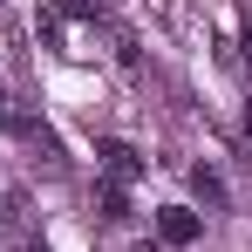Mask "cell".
I'll return each instance as SVG.
<instances>
[{"label":"cell","mask_w":252,"mask_h":252,"mask_svg":"<svg viewBox=\"0 0 252 252\" xmlns=\"http://www.w3.org/2000/svg\"><path fill=\"white\" fill-rule=\"evenodd\" d=\"M95 157H102V177H109V184H136V177L150 170V157H143L136 143H123V136H109Z\"/></svg>","instance_id":"cell-1"},{"label":"cell","mask_w":252,"mask_h":252,"mask_svg":"<svg viewBox=\"0 0 252 252\" xmlns=\"http://www.w3.org/2000/svg\"><path fill=\"white\" fill-rule=\"evenodd\" d=\"M198 232H205V218H198L191 205H164L157 211V239H164V246H191Z\"/></svg>","instance_id":"cell-2"},{"label":"cell","mask_w":252,"mask_h":252,"mask_svg":"<svg viewBox=\"0 0 252 252\" xmlns=\"http://www.w3.org/2000/svg\"><path fill=\"white\" fill-rule=\"evenodd\" d=\"M28 225H34V198L28 191H0V232L7 239H28Z\"/></svg>","instance_id":"cell-3"},{"label":"cell","mask_w":252,"mask_h":252,"mask_svg":"<svg viewBox=\"0 0 252 252\" xmlns=\"http://www.w3.org/2000/svg\"><path fill=\"white\" fill-rule=\"evenodd\" d=\"M191 191H198L205 205H225V177H218V170H205V164H191Z\"/></svg>","instance_id":"cell-4"},{"label":"cell","mask_w":252,"mask_h":252,"mask_svg":"<svg viewBox=\"0 0 252 252\" xmlns=\"http://www.w3.org/2000/svg\"><path fill=\"white\" fill-rule=\"evenodd\" d=\"M95 205H102V218H129V191L102 177V198H95Z\"/></svg>","instance_id":"cell-5"},{"label":"cell","mask_w":252,"mask_h":252,"mask_svg":"<svg viewBox=\"0 0 252 252\" xmlns=\"http://www.w3.org/2000/svg\"><path fill=\"white\" fill-rule=\"evenodd\" d=\"M55 14H68V21H102V0H55Z\"/></svg>","instance_id":"cell-6"},{"label":"cell","mask_w":252,"mask_h":252,"mask_svg":"<svg viewBox=\"0 0 252 252\" xmlns=\"http://www.w3.org/2000/svg\"><path fill=\"white\" fill-rule=\"evenodd\" d=\"M28 123H34V116H28V109H14V95L0 89V129H21V136H28Z\"/></svg>","instance_id":"cell-7"},{"label":"cell","mask_w":252,"mask_h":252,"mask_svg":"<svg viewBox=\"0 0 252 252\" xmlns=\"http://www.w3.org/2000/svg\"><path fill=\"white\" fill-rule=\"evenodd\" d=\"M109 48H116V62L136 68V34H129V28H109Z\"/></svg>","instance_id":"cell-8"},{"label":"cell","mask_w":252,"mask_h":252,"mask_svg":"<svg viewBox=\"0 0 252 252\" xmlns=\"http://www.w3.org/2000/svg\"><path fill=\"white\" fill-rule=\"evenodd\" d=\"M239 41H246V68H252V21H246V34H239Z\"/></svg>","instance_id":"cell-9"},{"label":"cell","mask_w":252,"mask_h":252,"mask_svg":"<svg viewBox=\"0 0 252 252\" xmlns=\"http://www.w3.org/2000/svg\"><path fill=\"white\" fill-rule=\"evenodd\" d=\"M129 252H164V246H129Z\"/></svg>","instance_id":"cell-10"},{"label":"cell","mask_w":252,"mask_h":252,"mask_svg":"<svg viewBox=\"0 0 252 252\" xmlns=\"http://www.w3.org/2000/svg\"><path fill=\"white\" fill-rule=\"evenodd\" d=\"M246 136H252V109H246Z\"/></svg>","instance_id":"cell-11"},{"label":"cell","mask_w":252,"mask_h":252,"mask_svg":"<svg viewBox=\"0 0 252 252\" xmlns=\"http://www.w3.org/2000/svg\"><path fill=\"white\" fill-rule=\"evenodd\" d=\"M28 252H41V246H28Z\"/></svg>","instance_id":"cell-12"}]
</instances>
